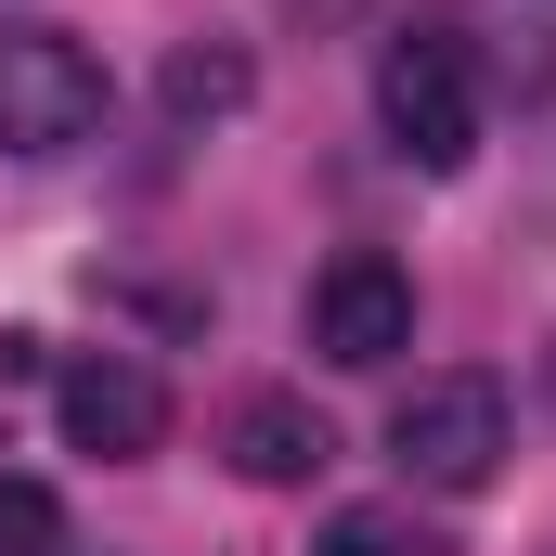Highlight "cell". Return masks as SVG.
Here are the masks:
<instances>
[{
	"mask_svg": "<svg viewBox=\"0 0 556 556\" xmlns=\"http://www.w3.org/2000/svg\"><path fill=\"white\" fill-rule=\"evenodd\" d=\"M376 130H389L402 168H466L479 155V65H466L453 26H415V39L376 52Z\"/></svg>",
	"mask_w": 556,
	"mask_h": 556,
	"instance_id": "cell-1",
	"label": "cell"
},
{
	"mask_svg": "<svg viewBox=\"0 0 556 556\" xmlns=\"http://www.w3.org/2000/svg\"><path fill=\"white\" fill-rule=\"evenodd\" d=\"M104 130V65L65 26H0V155H65Z\"/></svg>",
	"mask_w": 556,
	"mask_h": 556,
	"instance_id": "cell-2",
	"label": "cell"
},
{
	"mask_svg": "<svg viewBox=\"0 0 556 556\" xmlns=\"http://www.w3.org/2000/svg\"><path fill=\"white\" fill-rule=\"evenodd\" d=\"M389 466L427 492H479L505 466V389L492 376H415L389 402Z\"/></svg>",
	"mask_w": 556,
	"mask_h": 556,
	"instance_id": "cell-3",
	"label": "cell"
},
{
	"mask_svg": "<svg viewBox=\"0 0 556 556\" xmlns=\"http://www.w3.org/2000/svg\"><path fill=\"white\" fill-rule=\"evenodd\" d=\"M311 350H324L337 376L402 363V350H415V273H402L389 247H337V260L311 273Z\"/></svg>",
	"mask_w": 556,
	"mask_h": 556,
	"instance_id": "cell-4",
	"label": "cell"
},
{
	"mask_svg": "<svg viewBox=\"0 0 556 556\" xmlns=\"http://www.w3.org/2000/svg\"><path fill=\"white\" fill-rule=\"evenodd\" d=\"M52 415L78 453H104V466H142L155 440H168V389H155V363L130 350H78L65 376H52Z\"/></svg>",
	"mask_w": 556,
	"mask_h": 556,
	"instance_id": "cell-5",
	"label": "cell"
},
{
	"mask_svg": "<svg viewBox=\"0 0 556 556\" xmlns=\"http://www.w3.org/2000/svg\"><path fill=\"white\" fill-rule=\"evenodd\" d=\"M220 453H233L260 492H311V479L337 466V427L311 415L298 389H247V402H233V427H220Z\"/></svg>",
	"mask_w": 556,
	"mask_h": 556,
	"instance_id": "cell-6",
	"label": "cell"
},
{
	"mask_svg": "<svg viewBox=\"0 0 556 556\" xmlns=\"http://www.w3.org/2000/svg\"><path fill=\"white\" fill-rule=\"evenodd\" d=\"M453 39L505 91H556V0H453Z\"/></svg>",
	"mask_w": 556,
	"mask_h": 556,
	"instance_id": "cell-7",
	"label": "cell"
},
{
	"mask_svg": "<svg viewBox=\"0 0 556 556\" xmlns=\"http://www.w3.org/2000/svg\"><path fill=\"white\" fill-rule=\"evenodd\" d=\"M247 91H260V65H247L233 39H181V52H168V78H155L168 130H207V117H233Z\"/></svg>",
	"mask_w": 556,
	"mask_h": 556,
	"instance_id": "cell-8",
	"label": "cell"
},
{
	"mask_svg": "<svg viewBox=\"0 0 556 556\" xmlns=\"http://www.w3.org/2000/svg\"><path fill=\"white\" fill-rule=\"evenodd\" d=\"M311 556H440V531H415V518H389V505H350V518H337V531H324Z\"/></svg>",
	"mask_w": 556,
	"mask_h": 556,
	"instance_id": "cell-9",
	"label": "cell"
},
{
	"mask_svg": "<svg viewBox=\"0 0 556 556\" xmlns=\"http://www.w3.org/2000/svg\"><path fill=\"white\" fill-rule=\"evenodd\" d=\"M0 556H65V505L39 479H0Z\"/></svg>",
	"mask_w": 556,
	"mask_h": 556,
	"instance_id": "cell-10",
	"label": "cell"
}]
</instances>
